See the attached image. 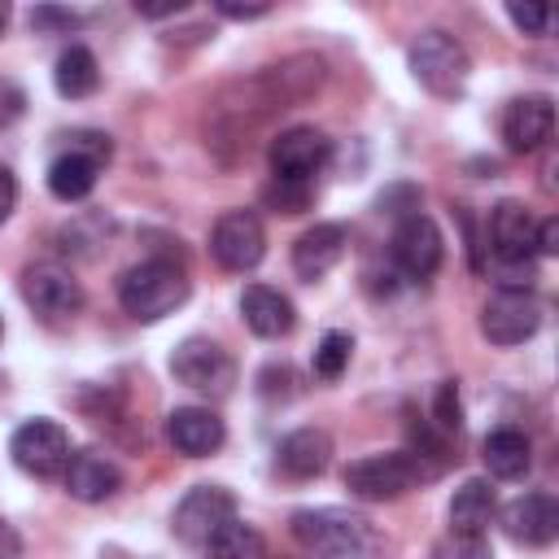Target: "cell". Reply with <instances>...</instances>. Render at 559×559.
<instances>
[{
    "label": "cell",
    "mask_w": 559,
    "mask_h": 559,
    "mask_svg": "<svg viewBox=\"0 0 559 559\" xmlns=\"http://www.w3.org/2000/svg\"><path fill=\"white\" fill-rule=\"evenodd\" d=\"M240 319H245V328H249L253 336L280 341V336L293 332L297 310H293V301H288L280 288H271V284H249V288L240 293Z\"/></svg>",
    "instance_id": "obj_16"
},
{
    "label": "cell",
    "mask_w": 559,
    "mask_h": 559,
    "mask_svg": "<svg viewBox=\"0 0 559 559\" xmlns=\"http://www.w3.org/2000/svg\"><path fill=\"white\" fill-rule=\"evenodd\" d=\"M419 480H424V472L406 450L367 454V459H354L345 467V489L362 502H393V498L411 493Z\"/></svg>",
    "instance_id": "obj_4"
},
{
    "label": "cell",
    "mask_w": 559,
    "mask_h": 559,
    "mask_svg": "<svg viewBox=\"0 0 559 559\" xmlns=\"http://www.w3.org/2000/svg\"><path fill=\"white\" fill-rule=\"evenodd\" d=\"M332 157V140L319 131V127H288L271 140V179H297V183H310Z\"/></svg>",
    "instance_id": "obj_11"
},
{
    "label": "cell",
    "mask_w": 559,
    "mask_h": 559,
    "mask_svg": "<svg viewBox=\"0 0 559 559\" xmlns=\"http://www.w3.org/2000/svg\"><path fill=\"white\" fill-rule=\"evenodd\" d=\"M493 511H498L493 485L480 480V476H472L450 498V533H485L489 520H493Z\"/></svg>",
    "instance_id": "obj_22"
},
{
    "label": "cell",
    "mask_w": 559,
    "mask_h": 559,
    "mask_svg": "<svg viewBox=\"0 0 559 559\" xmlns=\"http://www.w3.org/2000/svg\"><path fill=\"white\" fill-rule=\"evenodd\" d=\"M555 135V105L550 96H520L502 114V140L511 153H537Z\"/></svg>",
    "instance_id": "obj_15"
},
{
    "label": "cell",
    "mask_w": 559,
    "mask_h": 559,
    "mask_svg": "<svg viewBox=\"0 0 559 559\" xmlns=\"http://www.w3.org/2000/svg\"><path fill=\"white\" fill-rule=\"evenodd\" d=\"M349 354H354V336L349 332H323L319 345H314V376L319 380H341V371L349 367Z\"/></svg>",
    "instance_id": "obj_25"
},
{
    "label": "cell",
    "mask_w": 559,
    "mask_h": 559,
    "mask_svg": "<svg viewBox=\"0 0 559 559\" xmlns=\"http://www.w3.org/2000/svg\"><path fill=\"white\" fill-rule=\"evenodd\" d=\"M22 297L26 306L44 319V323H61V319H74L83 310V288L79 280L57 266V262H35L22 271Z\"/></svg>",
    "instance_id": "obj_7"
},
{
    "label": "cell",
    "mask_w": 559,
    "mask_h": 559,
    "mask_svg": "<svg viewBox=\"0 0 559 559\" xmlns=\"http://www.w3.org/2000/svg\"><path fill=\"white\" fill-rule=\"evenodd\" d=\"M406 61H411L415 83L428 87L432 96H459L467 87V74H472L467 48L454 35H445V31H424L406 48Z\"/></svg>",
    "instance_id": "obj_3"
},
{
    "label": "cell",
    "mask_w": 559,
    "mask_h": 559,
    "mask_svg": "<svg viewBox=\"0 0 559 559\" xmlns=\"http://www.w3.org/2000/svg\"><path fill=\"white\" fill-rule=\"evenodd\" d=\"M480 459H485L493 480H520L533 467V445H528V437L520 428H493L480 441Z\"/></svg>",
    "instance_id": "obj_20"
},
{
    "label": "cell",
    "mask_w": 559,
    "mask_h": 559,
    "mask_svg": "<svg viewBox=\"0 0 559 559\" xmlns=\"http://www.w3.org/2000/svg\"><path fill=\"white\" fill-rule=\"evenodd\" d=\"M100 83V66H96V52L83 48V44H70L61 57H57V70H52V87L66 96V100H83L92 96Z\"/></svg>",
    "instance_id": "obj_23"
},
{
    "label": "cell",
    "mask_w": 559,
    "mask_h": 559,
    "mask_svg": "<svg viewBox=\"0 0 559 559\" xmlns=\"http://www.w3.org/2000/svg\"><path fill=\"white\" fill-rule=\"evenodd\" d=\"M432 428L441 437H459V428H463V406H459V384L454 380H441L437 393H432Z\"/></svg>",
    "instance_id": "obj_26"
},
{
    "label": "cell",
    "mask_w": 559,
    "mask_h": 559,
    "mask_svg": "<svg viewBox=\"0 0 559 559\" xmlns=\"http://www.w3.org/2000/svg\"><path fill=\"white\" fill-rule=\"evenodd\" d=\"M223 17H236V22H249V17H262V13H271V4H231V0H218L214 4Z\"/></svg>",
    "instance_id": "obj_34"
},
{
    "label": "cell",
    "mask_w": 559,
    "mask_h": 559,
    "mask_svg": "<svg viewBox=\"0 0 559 559\" xmlns=\"http://www.w3.org/2000/svg\"><path fill=\"white\" fill-rule=\"evenodd\" d=\"M389 253H393V262H397V271H402L406 280H428V275H437V266H441V258H445L441 227H437L428 214L415 210V214L397 218L393 240H389Z\"/></svg>",
    "instance_id": "obj_8"
},
{
    "label": "cell",
    "mask_w": 559,
    "mask_h": 559,
    "mask_svg": "<svg viewBox=\"0 0 559 559\" xmlns=\"http://www.w3.org/2000/svg\"><path fill=\"white\" fill-rule=\"evenodd\" d=\"M502 528L520 546H550L559 537V502L542 489L520 493L502 507Z\"/></svg>",
    "instance_id": "obj_13"
},
{
    "label": "cell",
    "mask_w": 559,
    "mask_h": 559,
    "mask_svg": "<svg viewBox=\"0 0 559 559\" xmlns=\"http://www.w3.org/2000/svg\"><path fill=\"white\" fill-rule=\"evenodd\" d=\"M9 454H13V463H17L26 476H39V480H44V476H57V472H66V463H70V432H66L57 419L35 415V419H26V424L13 428Z\"/></svg>",
    "instance_id": "obj_6"
},
{
    "label": "cell",
    "mask_w": 559,
    "mask_h": 559,
    "mask_svg": "<svg viewBox=\"0 0 559 559\" xmlns=\"http://www.w3.org/2000/svg\"><path fill=\"white\" fill-rule=\"evenodd\" d=\"M507 17L524 31V35H546L550 31V9L546 4H507Z\"/></svg>",
    "instance_id": "obj_30"
},
{
    "label": "cell",
    "mask_w": 559,
    "mask_h": 559,
    "mask_svg": "<svg viewBox=\"0 0 559 559\" xmlns=\"http://www.w3.org/2000/svg\"><path fill=\"white\" fill-rule=\"evenodd\" d=\"M542 328V301L520 288H498L480 310V332L493 345H524Z\"/></svg>",
    "instance_id": "obj_9"
},
{
    "label": "cell",
    "mask_w": 559,
    "mask_h": 559,
    "mask_svg": "<svg viewBox=\"0 0 559 559\" xmlns=\"http://www.w3.org/2000/svg\"><path fill=\"white\" fill-rule=\"evenodd\" d=\"M96 170L100 162L83 148H66L61 157L48 162V192L57 201H83L92 188H96Z\"/></svg>",
    "instance_id": "obj_21"
},
{
    "label": "cell",
    "mask_w": 559,
    "mask_h": 559,
    "mask_svg": "<svg viewBox=\"0 0 559 559\" xmlns=\"http://www.w3.org/2000/svg\"><path fill=\"white\" fill-rule=\"evenodd\" d=\"M188 301V275L170 258H144L118 280V306L135 323H157Z\"/></svg>",
    "instance_id": "obj_2"
},
{
    "label": "cell",
    "mask_w": 559,
    "mask_h": 559,
    "mask_svg": "<svg viewBox=\"0 0 559 559\" xmlns=\"http://www.w3.org/2000/svg\"><path fill=\"white\" fill-rule=\"evenodd\" d=\"M227 520H236V493L223 485H197L183 493V502L175 507V537L188 546H205Z\"/></svg>",
    "instance_id": "obj_10"
},
{
    "label": "cell",
    "mask_w": 559,
    "mask_h": 559,
    "mask_svg": "<svg viewBox=\"0 0 559 559\" xmlns=\"http://www.w3.org/2000/svg\"><path fill=\"white\" fill-rule=\"evenodd\" d=\"M432 559H493L485 533H445L432 546Z\"/></svg>",
    "instance_id": "obj_27"
},
{
    "label": "cell",
    "mask_w": 559,
    "mask_h": 559,
    "mask_svg": "<svg viewBox=\"0 0 559 559\" xmlns=\"http://www.w3.org/2000/svg\"><path fill=\"white\" fill-rule=\"evenodd\" d=\"M345 245H349V231L341 223H314L293 245V271L301 280H323L345 258Z\"/></svg>",
    "instance_id": "obj_18"
},
{
    "label": "cell",
    "mask_w": 559,
    "mask_h": 559,
    "mask_svg": "<svg viewBox=\"0 0 559 559\" xmlns=\"http://www.w3.org/2000/svg\"><path fill=\"white\" fill-rule=\"evenodd\" d=\"M537 253H542V258L559 253V218H542V223H537Z\"/></svg>",
    "instance_id": "obj_32"
},
{
    "label": "cell",
    "mask_w": 559,
    "mask_h": 559,
    "mask_svg": "<svg viewBox=\"0 0 559 559\" xmlns=\"http://www.w3.org/2000/svg\"><path fill=\"white\" fill-rule=\"evenodd\" d=\"M166 441L188 459H205L227 441V428L210 406H175L166 415Z\"/></svg>",
    "instance_id": "obj_14"
},
{
    "label": "cell",
    "mask_w": 559,
    "mask_h": 559,
    "mask_svg": "<svg viewBox=\"0 0 559 559\" xmlns=\"http://www.w3.org/2000/svg\"><path fill=\"white\" fill-rule=\"evenodd\" d=\"M328 463H332V437L323 428H293L275 445V467L288 480H314L328 472Z\"/></svg>",
    "instance_id": "obj_17"
},
{
    "label": "cell",
    "mask_w": 559,
    "mask_h": 559,
    "mask_svg": "<svg viewBox=\"0 0 559 559\" xmlns=\"http://www.w3.org/2000/svg\"><path fill=\"white\" fill-rule=\"evenodd\" d=\"M13 205H17V179L9 166H0V223L13 214Z\"/></svg>",
    "instance_id": "obj_33"
},
{
    "label": "cell",
    "mask_w": 559,
    "mask_h": 559,
    "mask_svg": "<svg viewBox=\"0 0 559 559\" xmlns=\"http://www.w3.org/2000/svg\"><path fill=\"white\" fill-rule=\"evenodd\" d=\"M0 559H22V537L9 520H0Z\"/></svg>",
    "instance_id": "obj_35"
},
{
    "label": "cell",
    "mask_w": 559,
    "mask_h": 559,
    "mask_svg": "<svg viewBox=\"0 0 559 559\" xmlns=\"http://www.w3.org/2000/svg\"><path fill=\"white\" fill-rule=\"evenodd\" d=\"M122 485V472L109 454L100 450H74L70 463H66V493L79 498V502H105L114 498Z\"/></svg>",
    "instance_id": "obj_19"
},
{
    "label": "cell",
    "mask_w": 559,
    "mask_h": 559,
    "mask_svg": "<svg viewBox=\"0 0 559 559\" xmlns=\"http://www.w3.org/2000/svg\"><path fill=\"white\" fill-rule=\"evenodd\" d=\"M210 253L223 271H253L266 253V231L253 210H227L210 231Z\"/></svg>",
    "instance_id": "obj_12"
},
{
    "label": "cell",
    "mask_w": 559,
    "mask_h": 559,
    "mask_svg": "<svg viewBox=\"0 0 559 559\" xmlns=\"http://www.w3.org/2000/svg\"><path fill=\"white\" fill-rule=\"evenodd\" d=\"M205 559H266V542L253 524L245 520H227L210 542H205Z\"/></svg>",
    "instance_id": "obj_24"
},
{
    "label": "cell",
    "mask_w": 559,
    "mask_h": 559,
    "mask_svg": "<svg viewBox=\"0 0 559 559\" xmlns=\"http://www.w3.org/2000/svg\"><path fill=\"white\" fill-rule=\"evenodd\" d=\"M22 109H26V92L17 83L0 79V127H9L13 118H22Z\"/></svg>",
    "instance_id": "obj_31"
},
{
    "label": "cell",
    "mask_w": 559,
    "mask_h": 559,
    "mask_svg": "<svg viewBox=\"0 0 559 559\" xmlns=\"http://www.w3.org/2000/svg\"><path fill=\"white\" fill-rule=\"evenodd\" d=\"M266 205H275L280 214H301L310 205V183H297V179H271L266 183Z\"/></svg>",
    "instance_id": "obj_28"
},
{
    "label": "cell",
    "mask_w": 559,
    "mask_h": 559,
    "mask_svg": "<svg viewBox=\"0 0 559 559\" xmlns=\"http://www.w3.org/2000/svg\"><path fill=\"white\" fill-rule=\"evenodd\" d=\"M170 376L179 384H188L192 393H205V397H227L231 384H236V362L231 354L210 341V336H188L175 345L170 354Z\"/></svg>",
    "instance_id": "obj_5"
},
{
    "label": "cell",
    "mask_w": 559,
    "mask_h": 559,
    "mask_svg": "<svg viewBox=\"0 0 559 559\" xmlns=\"http://www.w3.org/2000/svg\"><path fill=\"white\" fill-rule=\"evenodd\" d=\"M288 528L319 559H376L380 555V528L362 511H349V507L293 511Z\"/></svg>",
    "instance_id": "obj_1"
},
{
    "label": "cell",
    "mask_w": 559,
    "mask_h": 559,
    "mask_svg": "<svg viewBox=\"0 0 559 559\" xmlns=\"http://www.w3.org/2000/svg\"><path fill=\"white\" fill-rule=\"evenodd\" d=\"M79 22H83L79 13L57 9V4H35V9H31V26L44 31V35H52V31H74Z\"/></svg>",
    "instance_id": "obj_29"
}]
</instances>
